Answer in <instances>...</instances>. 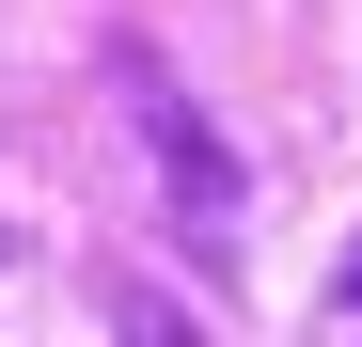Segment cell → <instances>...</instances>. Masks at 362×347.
I'll use <instances>...</instances> for the list:
<instances>
[{
	"mask_svg": "<svg viewBox=\"0 0 362 347\" xmlns=\"http://www.w3.org/2000/svg\"><path fill=\"white\" fill-rule=\"evenodd\" d=\"M127 110H142V142H158V174H173V205H189V237H221V221H236V158H221L205 110L173 95V64H127Z\"/></svg>",
	"mask_w": 362,
	"mask_h": 347,
	"instance_id": "cell-1",
	"label": "cell"
},
{
	"mask_svg": "<svg viewBox=\"0 0 362 347\" xmlns=\"http://www.w3.org/2000/svg\"><path fill=\"white\" fill-rule=\"evenodd\" d=\"M331 316H362V268H346V284H331Z\"/></svg>",
	"mask_w": 362,
	"mask_h": 347,
	"instance_id": "cell-2",
	"label": "cell"
}]
</instances>
